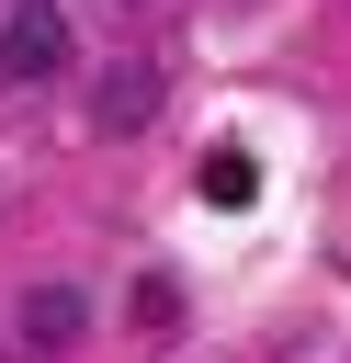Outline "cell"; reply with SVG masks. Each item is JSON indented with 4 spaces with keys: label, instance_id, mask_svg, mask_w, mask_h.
Wrapping results in <instances>:
<instances>
[{
    "label": "cell",
    "instance_id": "obj_1",
    "mask_svg": "<svg viewBox=\"0 0 351 363\" xmlns=\"http://www.w3.org/2000/svg\"><path fill=\"white\" fill-rule=\"evenodd\" d=\"M57 68H68V11H57V0H11V11H0V79L34 91V79H57Z\"/></svg>",
    "mask_w": 351,
    "mask_h": 363
},
{
    "label": "cell",
    "instance_id": "obj_4",
    "mask_svg": "<svg viewBox=\"0 0 351 363\" xmlns=\"http://www.w3.org/2000/svg\"><path fill=\"white\" fill-rule=\"evenodd\" d=\"M249 193H260V159L249 147H215L204 159V204H249Z\"/></svg>",
    "mask_w": 351,
    "mask_h": 363
},
{
    "label": "cell",
    "instance_id": "obj_3",
    "mask_svg": "<svg viewBox=\"0 0 351 363\" xmlns=\"http://www.w3.org/2000/svg\"><path fill=\"white\" fill-rule=\"evenodd\" d=\"M23 340H34V352L79 340V295H68V284H34V295H23Z\"/></svg>",
    "mask_w": 351,
    "mask_h": 363
},
{
    "label": "cell",
    "instance_id": "obj_2",
    "mask_svg": "<svg viewBox=\"0 0 351 363\" xmlns=\"http://www.w3.org/2000/svg\"><path fill=\"white\" fill-rule=\"evenodd\" d=\"M147 113H159V68H136V57H125V68H102V79H91V125H102V136H136Z\"/></svg>",
    "mask_w": 351,
    "mask_h": 363
}]
</instances>
